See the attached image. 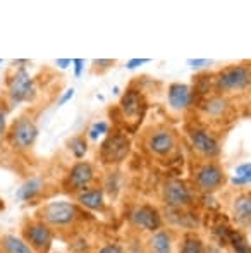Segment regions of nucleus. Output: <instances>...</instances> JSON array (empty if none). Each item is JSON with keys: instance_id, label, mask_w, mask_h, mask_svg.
<instances>
[{"instance_id": "obj_25", "label": "nucleus", "mask_w": 251, "mask_h": 253, "mask_svg": "<svg viewBox=\"0 0 251 253\" xmlns=\"http://www.w3.org/2000/svg\"><path fill=\"white\" fill-rule=\"evenodd\" d=\"M234 186H243V184H251V162L241 164L236 167V176L232 177Z\"/></svg>"}, {"instance_id": "obj_5", "label": "nucleus", "mask_w": 251, "mask_h": 253, "mask_svg": "<svg viewBox=\"0 0 251 253\" xmlns=\"http://www.w3.org/2000/svg\"><path fill=\"white\" fill-rule=\"evenodd\" d=\"M193 181L198 191L210 195L214 191L220 190L227 181V177H225V172L220 167V164L214 162V160H207L194 169Z\"/></svg>"}, {"instance_id": "obj_21", "label": "nucleus", "mask_w": 251, "mask_h": 253, "mask_svg": "<svg viewBox=\"0 0 251 253\" xmlns=\"http://www.w3.org/2000/svg\"><path fill=\"white\" fill-rule=\"evenodd\" d=\"M179 253H207V247H205L203 240L198 236L196 233L189 231L182 236L181 250Z\"/></svg>"}, {"instance_id": "obj_36", "label": "nucleus", "mask_w": 251, "mask_h": 253, "mask_svg": "<svg viewBox=\"0 0 251 253\" xmlns=\"http://www.w3.org/2000/svg\"><path fill=\"white\" fill-rule=\"evenodd\" d=\"M0 64H2V59H0Z\"/></svg>"}, {"instance_id": "obj_4", "label": "nucleus", "mask_w": 251, "mask_h": 253, "mask_svg": "<svg viewBox=\"0 0 251 253\" xmlns=\"http://www.w3.org/2000/svg\"><path fill=\"white\" fill-rule=\"evenodd\" d=\"M38 126L30 116H21L10 126L7 133V141L17 152H26L35 145L38 138Z\"/></svg>"}, {"instance_id": "obj_29", "label": "nucleus", "mask_w": 251, "mask_h": 253, "mask_svg": "<svg viewBox=\"0 0 251 253\" xmlns=\"http://www.w3.org/2000/svg\"><path fill=\"white\" fill-rule=\"evenodd\" d=\"M72 66H74V76L79 78V76H81V73H83L84 60H83V59H72Z\"/></svg>"}, {"instance_id": "obj_19", "label": "nucleus", "mask_w": 251, "mask_h": 253, "mask_svg": "<svg viewBox=\"0 0 251 253\" xmlns=\"http://www.w3.org/2000/svg\"><path fill=\"white\" fill-rule=\"evenodd\" d=\"M0 250L2 253H36L26 240L16 234H3L0 236Z\"/></svg>"}, {"instance_id": "obj_2", "label": "nucleus", "mask_w": 251, "mask_h": 253, "mask_svg": "<svg viewBox=\"0 0 251 253\" xmlns=\"http://www.w3.org/2000/svg\"><path fill=\"white\" fill-rule=\"evenodd\" d=\"M214 86L222 95L238 93V91L246 90L251 86V67L245 66V64L224 67L215 76Z\"/></svg>"}, {"instance_id": "obj_13", "label": "nucleus", "mask_w": 251, "mask_h": 253, "mask_svg": "<svg viewBox=\"0 0 251 253\" xmlns=\"http://www.w3.org/2000/svg\"><path fill=\"white\" fill-rule=\"evenodd\" d=\"M121 112L127 121H141L146 109V102L143 98V93L136 88H127L121 98Z\"/></svg>"}, {"instance_id": "obj_3", "label": "nucleus", "mask_w": 251, "mask_h": 253, "mask_svg": "<svg viewBox=\"0 0 251 253\" xmlns=\"http://www.w3.org/2000/svg\"><path fill=\"white\" fill-rule=\"evenodd\" d=\"M36 97V88L31 74L24 66L17 67L7 81V100L10 107H16L23 102H33Z\"/></svg>"}, {"instance_id": "obj_33", "label": "nucleus", "mask_w": 251, "mask_h": 253, "mask_svg": "<svg viewBox=\"0 0 251 253\" xmlns=\"http://www.w3.org/2000/svg\"><path fill=\"white\" fill-rule=\"evenodd\" d=\"M55 64H57L59 69H67V67L72 64V59H57L55 60Z\"/></svg>"}, {"instance_id": "obj_10", "label": "nucleus", "mask_w": 251, "mask_h": 253, "mask_svg": "<svg viewBox=\"0 0 251 253\" xmlns=\"http://www.w3.org/2000/svg\"><path fill=\"white\" fill-rule=\"evenodd\" d=\"M146 148L155 157H171L178 148V134L169 127H155L146 136Z\"/></svg>"}, {"instance_id": "obj_11", "label": "nucleus", "mask_w": 251, "mask_h": 253, "mask_svg": "<svg viewBox=\"0 0 251 253\" xmlns=\"http://www.w3.org/2000/svg\"><path fill=\"white\" fill-rule=\"evenodd\" d=\"M129 222L140 231L155 233V231L162 229L164 219H162V213L157 207L150 205V203H141L129 212Z\"/></svg>"}, {"instance_id": "obj_18", "label": "nucleus", "mask_w": 251, "mask_h": 253, "mask_svg": "<svg viewBox=\"0 0 251 253\" xmlns=\"http://www.w3.org/2000/svg\"><path fill=\"white\" fill-rule=\"evenodd\" d=\"M45 190V181L41 177H30L26 179L16 191V198L21 202H31L41 195Z\"/></svg>"}, {"instance_id": "obj_14", "label": "nucleus", "mask_w": 251, "mask_h": 253, "mask_svg": "<svg viewBox=\"0 0 251 253\" xmlns=\"http://www.w3.org/2000/svg\"><path fill=\"white\" fill-rule=\"evenodd\" d=\"M194 100V91L189 84L184 83H172L167 88V102L172 110L178 112H184L193 105Z\"/></svg>"}, {"instance_id": "obj_8", "label": "nucleus", "mask_w": 251, "mask_h": 253, "mask_svg": "<svg viewBox=\"0 0 251 253\" xmlns=\"http://www.w3.org/2000/svg\"><path fill=\"white\" fill-rule=\"evenodd\" d=\"M131 150V141L126 134L122 133H114L108 134L100 145V150H98V155H100L102 162L105 166H117L122 160L127 159Z\"/></svg>"}, {"instance_id": "obj_32", "label": "nucleus", "mask_w": 251, "mask_h": 253, "mask_svg": "<svg viewBox=\"0 0 251 253\" xmlns=\"http://www.w3.org/2000/svg\"><path fill=\"white\" fill-rule=\"evenodd\" d=\"M188 64H189V66H193V67H203V66H207V64H210V60H207V59H189Z\"/></svg>"}, {"instance_id": "obj_12", "label": "nucleus", "mask_w": 251, "mask_h": 253, "mask_svg": "<svg viewBox=\"0 0 251 253\" xmlns=\"http://www.w3.org/2000/svg\"><path fill=\"white\" fill-rule=\"evenodd\" d=\"M189 141L193 150L203 159H217L220 153V145H218L217 138L207 129L201 127H193L189 129Z\"/></svg>"}, {"instance_id": "obj_37", "label": "nucleus", "mask_w": 251, "mask_h": 253, "mask_svg": "<svg viewBox=\"0 0 251 253\" xmlns=\"http://www.w3.org/2000/svg\"><path fill=\"white\" fill-rule=\"evenodd\" d=\"M131 253H136V252H131Z\"/></svg>"}, {"instance_id": "obj_31", "label": "nucleus", "mask_w": 251, "mask_h": 253, "mask_svg": "<svg viewBox=\"0 0 251 253\" xmlns=\"http://www.w3.org/2000/svg\"><path fill=\"white\" fill-rule=\"evenodd\" d=\"M72 97H74V88H69V90H66V93L62 95L61 98H59V102H57V105H66L69 100H72Z\"/></svg>"}, {"instance_id": "obj_27", "label": "nucleus", "mask_w": 251, "mask_h": 253, "mask_svg": "<svg viewBox=\"0 0 251 253\" xmlns=\"http://www.w3.org/2000/svg\"><path fill=\"white\" fill-rule=\"evenodd\" d=\"M97 253H126V252L119 243H108V245H104Z\"/></svg>"}, {"instance_id": "obj_6", "label": "nucleus", "mask_w": 251, "mask_h": 253, "mask_svg": "<svg viewBox=\"0 0 251 253\" xmlns=\"http://www.w3.org/2000/svg\"><path fill=\"white\" fill-rule=\"evenodd\" d=\"M97 179V170L91 162L86 160H77L71 169L67 170L66 179H64V188L72 193H81V191L91 188V184Z\"/></svg>"}, {"instance_id": "obj_20", "label": "nucleus", "mask_w": 251, "mask_h": 253, "mask_svg": "<svg viewBox=\"0 0 251 253\" xmlns=\"http://www.w3.org/2000/svg\"><path fill=\"white\" fill-rule=\"evenodd\" d=\"M203 110L207 112V116H210V117H222L227 114L229 102L224 95H215V97H210L203 103Z\"/></svg>"}, {"instance_id": "obj_26", "label": "nucleus", "mask_w": 251, "mask_h": 253, "mask_svg": "<svg viewBox=\"0 0 251 253\" xmlns=\"http://www.w3.org/2000/svg\"><path fill=\"white\" fill-rule=\"evenodd\" d=\"M108 133V123L107 121H98V123H93L91 127L88 129V138L91 141H97L102 134H107Z\"/></svg>"}, {"instance_id": "obj_28", "label": "nucleus", "mask_w": 251, "mask_h": 253, "mask_svg": "<svg viewBox=\"0 0 251 253\" xmlns=\"http://www.w3.org/2000/svg\"><path fill=\"white\" fill-rule=\"evenodd\" d=\"M150 59H131L126 62V69H136V67L143 66V64H148Z\"/></svg>"}, {"instance_id": "obj_17", "label": "nucleus", "mask_w": 251, "mask_h": 253, "mask_svg": "<svg viewBox=\"0 0 251 253\" xmlns=\"http://www.w3.org/2000/svg\"><path fill=\"white\" fill-rule=\"evenodd\" d=\"M148 253H174V238L169 229H158L148 238Z\"/></svg>"}, {"instance_id": "obj_15", "label": "nucleus", "mask_w": 251, "mask_h": 253, "mask_svg": "<svg viewBox=\"0 0 251 253\" xmlns=\"http://www.w3.org/2000/svg\"><path fill=\"white\" fill-rule=\"evenodd\" d=\"M232 210V219L238 226L248 227L251 224V193L250 191H243L238 193L232 200L231 205Z\"/></svg>"}, {"instance_id": "obj_7", "label": "nucleus", "mask_w": 251, "mask_h": 253, "mask_svg": "<svg viewBox=\"0 0 251 253\" xmlns=\"http://www.w3.org/2000/svg\"><path fill=\"white\" fill-rule=\"evenodd\" d=\"M162 202L167 209H188L194 202V191L181 179H169L162 186Z\"/></svg>"}, {"instance_id": "obj_1", "label": "nucleus", "mask_w": 251, "mask_h": 253, "mask_svg": "<svg viewBox=\"0 0 251 253\" xmlns=\"http://www.w3.org/2000/svg\"><path fill=\"white\" fill-rule=\"evenodd\" d=\"M38 215H40V220H43L52 229H67V227H72L79 220L81 210L74 202L54 200L48 202L38 212Z\"/></svg>"}, {"instance_id": "obj_16", "label": "nucleus", "mask_w": 251, "mask_h": 253, "mask_svg": "<svg viewBox=\"0 0 251 253\" xmlns=\"http://www.w3.org/2000/svg\"><path fill=\"white\" fill-rule=\"evenodd\" d=\"M76 202L79 207L91 212H102L105 209V191L104 188L91 186L88 190L81 191L76 195Z\"/></svg>"}, {"instance_id": "obj_23", "label": "nucleus", "mask_w": 251, "mask_h": 253, "mask_svg": "<svg viewBox=\"0 0 251 253\" xmlns=\"http://www.w3.org/2000/svg\"><path fill=\"white\" fill-rule=\"evenodd\" d=\"M67 147H69L71 153H72V157L76 160L84 159V155L88 153V140H86V136H83V134L72 136L69 140V143H67Z\"/></svg>"}, {"instance_id": "obj_30", "label": "nucleus", "mask_w": 251, "mask_h": 253, "mask_svg": "<svg viewBox=\"0 0 251 253\" xmlns=\"http://www.w3.org/2000/svg\"><path fill=\"white\" fill-rule=\"evenodd\" d=\"M93 64L97 67H100V69H105V67H112L115 64V60H112V59H97V60H93Z\"/></svg>"}, {"instance_id": "obj_35", "label": "nucleus", "mask_w": 251, "mask_h": 253, "mask_svg": "<svg viewBox=\"0 0 251 253\" xmlns=\"http://www.w3.org/2000/svg\"><path fill=\"white\" fill-rule=\"evenodd\" d=\"M207 253H222V250H220V248L210 247V248H208V250H207Z\"/></svg>"}, {"instance_id": "obj_24", "label": "nucleus", "mask_w": 251, "mask_h": 253, "mask_svg": "<svg viewBox=\"0 0 251 253\" xmlns=\"http://www.w3.org/2000/svg\"><path fill=\"white\" fill-rule=\"evenodd\" d=\"M229 245L232 247L234 253H251V245L248 243V240H246V236L241 231H231Z\"/></svg>"}, {"instance_id": "obj_34", "label": "nucleus", "mask_w": 251, "mask_h": 253, "mask_svg": "<svg viewBox=\"0 0 251 253\" xmlns=\"http://www.w3.org/2000/svg\"><path fill=\"white\" fill-rule=\"evenodd\" d=\"M5 117H7L5 110L0 107V134L5 133Z\"/></svg>"}, {"instance_id": "obj_22", "label": "nucleus", "mask_w": 251, "mask_h": 253, "mask_svg": "<svg viewBox=\"0 0 251 253\" xmlns=\"http://www.w3.org/2000/svg\"><path fill=\"white\" fill-rule=\"evenodd\" d=\"M167 213H171L169 220H171L174 226L178 227H184V229H193L196 226V220L194 219H189L191 213H186L184 209H167Z\"/></svg>"}, {"instance_id": "obj_9", "label": "nucleus", "mask_w": 251, "mask_h": 253, "mask_svg": "<svg viewBox=\"0 0 251 253\" xmlns=\"http://www.w3.org/2000/svg\"><path fill=\"white\" fill-rule=\"evenodd\" d=\"M23 238L35 252L47 253L54 243V231L43 220H30L23 226Z\"/></svg>"}]
</instances>
